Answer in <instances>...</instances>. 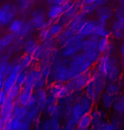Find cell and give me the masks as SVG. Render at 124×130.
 Wrapping results in <instances>:
<instances>
[{
	"label": "cell",
	"mask_w": 124,
	"mask_h": 130,
	"mask_svg": "<svg viewBox=\"0 0 124 130\" xmlns=\"http://www.w3.org/2000/svg\"><path fill=\"white\" fill-rule=\"evenodd\" d=\"M110 34L117 40L124 38V18H116L111 25Z\"/></svg>",
	"instance_id": "obj_20"
},
{
	"label": "cell",
	"mask_w": 124,
	"mask_h": 130,
	"mask_svg": "<svg viewBox=\"0 0 124 130\" xmlns=\"http://www.w3.org/2000/svg\"><path fill=\"white\" fill-rule=\"evenodd\" d=\"M112 109L115 114L124 116V90L116 97Z\"/></svg>",
	"instance_id": "obj_23"
},
{
	"label": "cell",
	"mask_w": 124,
	"mask_h": 130,
	"mask_svg": "<svg viewBox=\"0 0 124 130\" xmlns=\"http://www.w3.org/2000/svg\"><path fill=\"white\" fill-rule=\"evenodd\" d=\"M123 118H124V116H123Z\"/></svg>",
	"instance_id": "obj_56"
},
{
	"label": "cell",
	"mask_w": 124,
	"mask_h": 130,
	"mask_svg": "<svg viewBox=\"0 0 124 130\" xmlns=\"http://www.w3.org/2000/svg\"><path fill=\"white\" fill-rule=\"evenodd\" d=\"M89 115L92 119V124L102 120H105L106 118V114L102 109H92V111L89 112Z\"/></svg>",
	"instance_id": "obj_37"
},
{
	"label": "cell",
	"mask_w": 124,
	"mask_h": 130,
	"mask_svg": "<svg viewBox=\"0 0 124 130\" xmlns=\"http://www.w3.org/2000/svg\"><path fill=\"white\" fill-rule=\"evenodd\" d=\"M68 66L71 71L72 72L73 75L76 76L79 74L91 70L94 64L90 61H88L81 52L71 58V60L68 62Z\"/></svg>",
	"instance_id": "obj_5"
},
{
	"label": "cell",
	"mask_w": 124,
	"mask_h": 130,
	"mask_svg": "<svg viewBox=\"0 0 124 130\" xmlns=\"http://www.w3.org/2000/svg\"><path fill=\"white\" fill-rule=\"evenodd\" d=\"M91 128L92 130H122L121 128H118L117 127H116L110 122L106 121V119L98 122V123H93Z\"/></svg>",
	"instance_id": "obj_32"
},
{
	"label": "cell",
	"mask_w": 124,
	"mask_h": 130,
	"mask_svg": "<svg viewBox=\"0 0 124 130\" xmlns=\"http://www.w3.org/2000/svg\"><path fill=\"white\" fill-rule=\"evenodd\" d=\"M92 126V119L89 113L84 114L76 123V128H90Z\"/></svg>",
	"instance_id": "obj_41"
},
{
	"label": "cell",
	"mask_w": 124,
	"mask_h": 130,
	"mask_svg": "<svg viewBox=\"0 0 124 130\" xmlns=\"http://www.w3.org/2000/svg\"><path fill=\"white\" fill-rule=\"evenodd\" d=\"M114 15L116 18H124V7H117L115 10Z\"/></svg>",
	"instance_id": "obj_47"
},
{
	"label": "cell",
	"mask_w": 124,
	"mask_h": 130,
	"mask_svg": "<svg viewBox=\"0 0 124 130\" xmlns=\"http://www.w3.org/2000/svg\"><path fill=\"white\" fill-rule=\"evenodd\" d=\"M12 64L8 61V57L0 53V78L4 79L9 74Z\"/></svg>",
	"instance_id": "obj_24"
},
{
	"label": "cell",
	"mask_w": 124,
	"mask_h": 130,
	"mask_svg": "<svg viewBox=\"0 0 124 130\" xmlns=\"http://www.w3.org/2000/svg\"><path fill=\"white\" fill-rule=\"evenodd\" d=\"M31 126L26 122L12 117L6 122L3 130H31Z\"/></svg>",
	"instance_id": "obj_18"
},
{
	"label": "cell",
	"mask_w": 124,
	"mask_h": 130,
	"mask_svg": "<svg viewBox=\"0 0 124 130\" xmlns=\"http://www.w3.org/2000/svg\"><path fill=\"white\" fill-rule=\"evenodd\" d=\"M97 50L101 54H113L115 52V46L111 41H110L109 37L99 38L98 41Z\"/></svg>",
	"instance_id": "obj_21"
},
{
	"label": "cell",
	"mask_w": 124,
	"mask_h": 130,
	"mask_svg": "<svg viewBox=\"0 0 124 130\" xmlns=\"http://www.w3.org/2000/svg\"><path fill=\"white\" fill-rule=\"evenodd\" d=\"M78 4L80 5V12L85 15L90 14L95 12L100 5L104 4L103 0H79Z\"/></svg>",
	"instance_id": "obj_16"
},
{
	"label": "cell",
	"mask_w": 124,
	"mask_h": 130,
	"mask_svg": "<svg viewBox=\"0 0 124 130\" xmlns=\"http://www.w3.org/2000/svg\"><path fill=\"white\" fill-rule=\"evenodd\" d=\"M17 9L14 4L7 3L0 7V27L6 26L15 19Z\"/></svg>",
	"instance_id": "obj_11"
},
{
	"label": "cell",
	"mask_w": 124,
	"mask_h": 130,
	"mask_svg": "<svg viewBox=\"0 0 124 130\" xmlns=\"http://www.w3.org/2000/svg\"><path fill=\"white\" fill-rule=\"evenodd\" d=\"M7 97V93L3 90V85H0V106L4 102Z\"/></svg>",
	"instance_id": "obj_48"
},
{
	"label": "cell",
	"mask_w": 124,
	"mask_h": 130,
	"mask_svg": "<svg viewBox=\"0 0 124 130\" xmlns=\"http://www.w3.org/2000/svg\"><path fill=\"white\" fill-rule=\"evenodd\" d=\"M97 25V21L94 20H88L83 23L77 30V34L83 39L88 38L94 35V29Z\"/></svg>",
	"instance_id": "obj_17"
},
{
	"label": "cell",
	"mask_w": 124,
	"mask_h": 130,
	"mask_svg": "<svg viewBox=\"0 0 124 130\" xmlns=\"http://www.w3.org/2000/svg\"><path fill=\"white\" fill-rule=\"evenodd\" d=\"M119 52H120V54L122 55V57H124V42L121 45L120 48H119Z\"/></svg>",
	"instance_id": "obj_50"
},
{
	"label": "cell",
	"mask_w": 124,
	"mask_h": 130,
	"mask_svg": "<svg viewBox=\"0 0 124 130\" xmlns=\"http://www.w3.org/2000/svg\"><path fill=\"white\" fill-rule=\"evenodd\" d=\"M26 74H27V72L26 71V69H22L21 71L18 74L17 78H16V84L21 85V86L24 85V83L26 81Z\"/></svg>",
	"instance_id": "obj_45"
},
{
	"label": "cell",
	"mask_w": 124,
	"mask_h": 130,
	"mask_svg": "<svg viewBox=\"0 0 124 130\" xmlns=\"http://www.w3.org/2000/svg\"><path fill=\"white\" fill-rule=\"evenodd\" d=\"M26 115V107L23 106H20L18 104L15 103L14 108H13L12 111V117H14L15 118H18L20 120H25Z\"/></svg>",
	"instance_id": "obj_39"
},
{
	"label": "cell",
	"mask_w": 124,
	"mask_h": 130,
	"mask_svg": "<svg viewBox=\"0 0 124 130\" xmlns=\"http://www.w3.org/2000/svg\"><path fill=\"white\" fill-rule=\"evenodd\" d=\"M39 70H40V72H41L42 76H43L46 80L48 79L49 77H51L52 66L49 63V58L43 60V63L41 65V69Z\"/></svg>",
	"instance_id": "obj_40"
},
{
	"label": "cell",
	"mask_w": 124,
	"mask_h": 130,
	"mask_svg": "<svg viewBox=\"0 0 124 130\" xmlns=\"http://www.w3.org/2000/svg\"><path fill=\"white\" fill-rule=\"evenodd\" d=\"M38 44L35 39L28 38L23 44V49L25 51V53L30 54V55L32 56L34 53L36 52L37 48H38Z\"/></svg>",
	"instance_id": "obj_34"
},
{
	"label": "cell",
	"mask_w": 124,
	"mask_h": 130,
	"mask_svg": "<svg viewBox=\"0 0 124 130\" xmlns=\"http://www.w3.org/2000/svg\"><path fill=\"white\" fill-rule=\"evenodd\" d=\"M29 22L33 29L39 30L47 28L49 25V20L47 19L45 13L42 9H36L32 11L31 14V19Z\"/></svg>",
	"instance_id": "obj_12"
},
{
	"label": "cell",
	"mask_w": 124,
	"mask_h": 130,
	"mask_svg": "<svg viewBox=\"0 0 124 130\" xmlns=\"http://www.w3.org/2000/svg\"><path fill=\"white\" fill-rule=\"evenodd\" d=\"M91 78V70L76 75L65 83L72 93H77L84 89Z\"/></svg>",
	"instance_id": "obj_9"
},
{
	"label": "cell",
	"mask_w": 124,
	"mask_h": 130,
	"mask_svg": "<svg viewBox=\"0 0 124 130\" xmlns=\"http://www.w3.org/2000/svg\"><path fill=\"white\" fill-rule=\"evenodd\" d=\"M39 37L43 41H50L54 40V37L49 33L48 28H44V29L40 30L39 31Z\"/></svg>",
	"instance_id": "obj_44"
},
{
	"label": "cell",
	"mask_w": 124,
	"mask_h": 130,
	"mask_svg": "<svg viewBox=\"0 0 124 130\" xmlns=\"http://www.w3.org/2000/svg\"><path fill=\"white\" fill-rule=\"evenodd\" d=\"M15 106V101L6 97L4 102L0 106V118L4 122H7L12 118V111Z\"/></svg>",
	"instance_id": "obj_19"
},
{
	"label": "cell",
	"mask_w": 124,
	"mask_h": 130,
	"mask_svg": "<svg viewBox=\"0 0 124 130\" xmlns=\"http://www.w3.org/2000/svg\"><path fill=\"white\" fill-rule=\"evenodd\" d=\"M65 27V25L63 24L62 22H60V20H57V21L50 23L47 28H48L49 33L51 34V36L53 37H57V36L63 31Z\"/></svg>",
	"instance_id": "obj_31"
},
{
	"label": "cell",
	"mask_w": 124,
	"mask_h": 130,
	"mask_svg": "<svg viewBox=\"0 0 124 130\" xmlns=\"http://www.w3.org/2000/svg\"><path fill=\"white\" fill-rule=\"evenodd\" d=\"M36 0H17L16 9L20 14H26L31 9Z\"/></svg>",
	"instance_id": "obj_30"
},
{
	"label": "cell",
	"mask_w": 124,
	"mask_h": 130,
	"mask_svg": "<svg viewBox=\"0 0 124 130\" xmlns=\"http://www.w3.org/2000/svg\"><path fill=\"white\" fill-rule=\"evenodd\" d=\"M99 38L94 36H91L88 38L83 39V50L88 49H97Z\"/></svg>",
	"instance_id": "obj_36"
},
{
	"label": "cell",
	"mask_w": 124,
	"mask_h": 130,
	"mask_svg": "<svg viewBox=\"0 0 124 130\" xmlns=\"http://www.w3.org/2000/svg\"><path fill=\"white\" fill-rule=\"evenodd\" d=\"M76 128V124L70 123V122H68V121H65L64 125L61 126L60 130H75Z\"/></svg>",
	"instance_id": "obj_46"
},
{
	"label": "cell",
	"mask_w": 124,
	"mask_h": 130,
	"mask_svg": "<svg viewBox=\"0 0 124 130\" xmlns=\"http://www.w3.org/2000/svg\"><path fill=\"white\" fill-rule=\"evenodd\" d=\"M74 0H65L61 4L51 5L49 8L48 14H47V19L49 23L57 21L60 20L61 15L66 11V10L74 4Z\"/></svg>",
	"instance_id": "obj_10"
},
{
	"label": "cell",
	"mask_w": 124,
	"mask_h": 130,
	"mask_svg": "<svg viewBox=\"0 0 124 130\" xmlns=\"http://www.w3.org/2000/svg\"><path fill=\"white\" fill-rule=\"evenodd\" d=\"M95 69L106 81H117L122 76V69L117 57L112 54H101L96 63Z\"/></svg>",
	"instance_id": "obj_1"
},
{
	"label": "cell",
	"mask_w": 124,
	"mask_h": 130,
	"mask_svg": "<svg viewBox=\"0 0 124 130\" xmlns=\"http://www.w3.org/2000/svg\"><path fill=\"white\" fill-rule=\"evenodd\" d=\"M94 101L85 94L80 95L65 113L66 121L76 124L84 114L89 113L94 109Z\"/></svg>",
	"instance_id": "obj_2"
},
{
	"label": "cell",
	"mask_w": 124,
	"mask_h": 130,
	"mask_svg": "<svg viewBox=\"0 0 124 130\" xmlns=\"http://www.w3.org/2000/svg\"><path fill=\"white\" fill-rule=\"evenodd\" d=\"M82 53H83V55L85 56V58L88 59V61H90L94 65L96 64L99 59L101 53L97 50V49H88V50H83Z\"/></svg>",
	"instance_id": "obj_33"
},
{
	"label": "cell",
	"mask_w": 124,
	"mask_h": 130,
	"mask_svg": "<svg viewBox=\"0 0 124 130\" xmlns=\"http://www.w3.org/2000/svg\"><path fill=\"white\" fill-rule=\"evenodd\" d=\"M79 12H80V5H79L78 2H75L74 4L71 8H69V9L61 15V17L60 18L59 20L60 22H62L65 25H66L67 23L69 22L73 17L76 16Z\"/></svg>",
	"instance_id": "obj_22"
},
{
	"label": "cell",
	"mask_w": 124,
	"mask_h": 130,
	"mask_svg": "<svg viewBox=\"0 0 124 130\" xmlns=\"http://www.w3.org/2000/svg\"><path fill=\"white\" fill-rule=\"evenodd\" d=\"M33 93L32 90L25 89V88H22L21 91L19 94V95L17 96V98L15 99V103L18 104L20 106H26L27 105L29 100H30V97L31 94Z\"/></svg>",
	"instance_id": "obj_28"
},
{
	"label": "cell",
	"mask_w": 124,
	"mask_h": 130,
	"mask_svg": "<svg viewBox=\"0 0 124 130\" xmlns=\"http://www.w3.org/2000/svg\"><path fill=\"white\" fill-rule=\"evenodd\" d=\"M73 77L74 75L68 66V63H65L63 59H57L54 62V67L52 68L51 78L55 83L65 84Z\"/></svg>",
	"instance_id": "obj_4"
},
{
	"label": "cell",
	"mask_w": 124,
	"mask_h": 130,
	"mask_svg": "<svg viewBox=\"0 0 124 130\" xmlns=\"http://www.w3.org/2000/svg\"><path fill=\"white\" fill-rule=\"evenodd\" d=\"M96 21L98 24L102 25H106L109 20L113 17V11L109 6L102 4L95 10Z\"/></svg>",
	"instance_id": "obj_15"
},
{
	"label": "cell",
	"mask_w": 124,
	"mask_h": 130,
	"mask_svg": "<svg viewBox=\"0 0 124 130\" xmlns=\"http://www.w3.org/2000/svg\"><path fill=\"white\" fill-rule=\"evenodd\" d=\"M83 38L81 37L78 34L74 36L71 40L62 46L61 55L65 58H72L76 54L83 51Z\"/></svg>",
	"instance_id": "obj_7"
},
{
	"label": "cell",
	"mask_w": 124,
	"mask_h": 130,
	"mask_svg": "<svg viewBox=\"0 0 124 130\" xmlns=\"http://www.w3.org/2000/svg\"><path fill=\"white\" fill-rule=\"evenodd\" d=\"M10 33L15 35L16 37L23 38L28 36L32 31V26L30 22L20 19H14L9 25Z\"/></svg>",
	"instance_id": "obj_8"
},
{
	"label": "cell",
	"mask_w": 124,
	"mask_h": 130,
	"mask_svg": "<svg viewBox=\"0 0 124 130\" xmlns=\"http://www.w3.org/2000/svg\"><path fill=\"white\" fill-rule=\"evenodd\" d=\"M121 63H122V67L123 68V69H124V57H122V62H121Z\"/></svg>",
	"instance_id": "obj_53"
},
{
	"label": "cell",
	"mask_w": 124,
	"mask_h": 130,
	"mask_svg": "<svg viewBox=\"0 0 124 130\" xmlns=\"http://www.w3.org/2000/svg\"><path fill=\"white\" fill-rule=\"evenodd\" d=\"M105 3H106V2H110V1H112V0H103Z\"/></svg>",
	"instance_id": "obj_55"
},
{
	"label": "cell",
	"mask_w": 124,
	"mask_h": 130,
	"mask_svg": "<svg viewBox=\"0 0 124 130\" xmlns=\"http://www.w3.org/2000/svg\"><path fill=\"white\" fill-rule=\"evenodd\" d=\"M105 83L106 80L102 74H100L95 69H91V78L83 89L84 94L88 95L94 102L98 101L100 95L104 92Z\"/></svg>",
	"instance_id": "obj_3"
},
{
	"label": "cell",
	"mask_w": 124,
	"mask_h": 130,
	"mask_svg": "<svg viewBox=\"0 0 124 130\" xmlns=\"http://www.w3.org/2000/svg\"><path fill=\"white\" fill-rule=\"evenodd\" d=\"M21 89H22L21 85H20L15 83L14 86H13L11 89L9 90V91L7 93V97L15 101V99L17 98V96L19 95L20 91H21Z\"/></svg>",
	"instance_id": "obj_43"
},
{
	"label": "cell",
	"mask_w": 124,
	"mask_h": 130,
	"mask_svg": "<svg viewBox=\"0 0 124 130\" xmlns=\"http://www.w3.org/2000/svg\"><path fill=\"white\" fill-rule=\"evenodd\" d=\"M5 123H6V122H4L1 118H0V130H3V129H4Z\"/></svg>",
	"instance_id": "obj_51"
},
{
	"label": "cell",
	"mask_w": 124,
	"mask_h": 130,
	"mask_svg": "<svg viewBox=\"0 0 124 130\" xmlns=\"http://www.w3.org/2000/svg\"><path fill=\"white\" fill-rule=\"evenodd\" d=\"M47 80L42 76L41 72L39 69H31L26 74V78L24 85H22V88L25 89L33 90L42 89L44 87Z\"/></svg>",
	"instance_id": "obj_6"
},
{
	"label": "cell",
	"mask_w": 124,
	"mask_h": 130,
	"mask_svg": "<svg viewBox=\"0 0 124 130\" xmlns=\"http://www.w3.org/2000/svg\"><path fill=\"white\" fill-rule=\"evenodd\" d=\"M60 118H47L45 120H39L35 123L34 130H60Z\"/></svg>",
	"instance_id": "obj_14"
},
{
	"label": "cell",
	"mask_w": 124,
	"mask_h": 130,
	"mask_svg": "<svg viewBox=\"0 0 124 130\" xmlns=\"http://www.w3.org/2000/svg\"><path fill=\"white\" fill-rule=\"evenodd\" d=\"M76 31L72 30V29L68 28L67 26L65 27V29L63 30V31L60 34L59 36H57V39H58V42L61 46H63L65 45V43H67L71 39H72L73 36L76 35Z\"/></svg>",
	"instance_id": "obj_25"
},
{
	"label": "cell",
	"mask_w": 124,
	"mask_h": 130,
	"mask_svg": "<svg viewBox=\"0 0 124 130\" xmlns=\"http://www.w3.org/2000/svg\"><path fill=\"white\" fill-rule=\"evenodd\" d=\"M33 60H34V58H33L32 56L30 55V54L26 53L22 58H20V60L18 61V63H20V67L22 68V69H26L31 64Z\"/></svg>",
	"instance_id": "obj_42"
},
{
	"label": "cell",
	"mask_w": 124,
	"mask_h": 130,
	"mask_svg": "<svg viewBox=\"0 0 124 130\" xmlns=\"http://www.w3.org/2000/svg\"><path fill=\"white\" fill-rule=\"evenodd\" d=\"M115 99H116V96L104 91L99 97L100 104H101L102 107L104 108L105 110H110V109H111L113 103H114V101H115Z\"/></svg>",
	"instance_id": "obj_29"
},
{
	"label": "cell",
	"mask_w": 124,
	"mask_h": 130,
	"mask_svg": "<svg viewBox=\"0 0 124 130\" xmlns=\"http://www.w3.org/2000/svg\"><path fill=\"white\" fill-rule=\"evenodd\" d=\"M34 95H35L36 98V101H37V105L39 108L43 111V106L44 104V101H45L47 95H48V93L43 88L42 89H38L36 90V92L34 93Z\"/></svg>",
	"instance_id": "obj_38"
},
{
	"label": "cell",
	"mask_w": 124,
	"mask_h": 130,
	"mask_svg": "<svg viewBox=\"0 0 124 130\" xmlns=\"http://www.w3.org/2000/svg\"><path fill=\"white\" fill-rule=\"evenodd\" d=\"M16 40V36L12 33H8L0 37V53L8 49Z\"/></svg>",
	"instance_id": "obj_27"
},
{
	"label": "cell",
	"mask_w": 124,
	"mask_h": 130,
	"mask_svg": "<svg viewBox=\"0 0 124 130\" xmlns=\"http://www.w3.org/2000/svg\"><path fill=\"white\" fill-rule=\"evenodd\" d=\"M75 130H92V129H90V128H75Z\"/></svg>",
	"instance_id": "obj_54"
},
{
	"label": "cell",
	"mask_w": 124,
	"mask_h": 130,
	"mask_svg": "<svg viewBox=\"0 0 124 130\" xmlns=\"http://www.w3.org/2000/svg\"><path fill=\"white\" fill-rule=\"evenodd\" d=\"M72 94L73 93L70 91L65 83H55L49 88V95H53L58 101L72 96Z\"/></svg>",
	"instance_id": "obj_13"
},
{
	"label": "cell",
	"mask_w": 124,
	"mask_h": 130,
	"mask_svg": "<svg viewBox=\"0 0 124 130\" xmlns=\"http://www.w3.org/2000/svg\"><path fill=\"white\" fill-rule=\"evenodd\" d=\"M104 91L117 97L122 92V87L118 80L117 81H107V83H105V85Z\"/></svg>",
	"instance_id": "obj_26"
},
{
	"label": "cell",
	"mask_w": 124,
	"mask_h": 130,
	"mask_svg": "<svg viewBox=\"0 0 124 130\" xmlns=\"http://www.w3.org/2000/svg\"><path fill=\"white\" fill-rule=\"evenodd\" d=\"M118 2H119L120 6L124 7V0H118Z\"/></svg>",
	"instance_id": "obj_52"
},
{
	"label": "cell",
	"mask_w": 124,
	"mask_h": 130,
	"mask_svg": "<svg viewBox=\"0 0 124 130\" xmlns=\"http://www.w3.org/2000/svg\"><path fill=\"white\" fill-rule=\"evenodd\" d=\"M47 3L49 4L50 5H54V4H61L62 2H64L65 0H46Z\"/></svg>",
	"instance_id": "obj_49"
},
{
	"label": "cell",
	"mask_w": 124,
	"mask_h": 130,
	"mask_svg": "<svg viewBox=\"0 0 124 130\" xmlns=\"http://www.w3.org/2000/svg\"><path fill=\"white\" fill-rule=\"evenodd\" d=\"M93 36H96V37H98L99 39V38L110 37V36H111V34H110V30L108 29L106 27V25H102L97 23V25H96L95 29H94Z\"/></svg>",
	"instance_id": "obj_35"
}]
</instances>
